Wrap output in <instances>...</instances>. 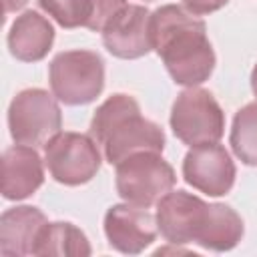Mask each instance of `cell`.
Here are the masks:
<instances>
[{
    "mask_svg": "<svg viewBox=\"0 0 257 257\" xmlns=\"http://www.w3.org/2000/svg\"><path fill=\"white\" fill-rule=\"evenodd\" d=\"M251 90H253V94L257 96V64H255V68H253V72H251Z\"/></svg>",
    "mask_w": 257,
    "mask_h": 257,
    "instance_id": "obj_20",
    "label": "cell"
},
{
    "mask_svg": "<svg viewBox=\"0 0 257 257\" xmlns=\"http://www.w3.org/2000/svg\"><path fill=\"white\" fill-rule=\"evenodd\" d=\"M171 128L189 147L219 143L225 133V112L209 90L187 86L173 102Z\"/></svg>",
    "mask_w": 257,
    "mask_h": 257,
    "instance_id": "obj_6",
    "label": "cell"
},
{
    "mask_svg": "<svg viewBox=\"0 0 257 257\" xmlns=\"http://www.w3.org/2000/svg\"><path fill=\"white\" fill-rule=\"evenodd\" d=\"M44 183V165L34 147L14 145L2 153V197L22 201Z\"/></svg>",
    "mask_w": 257,
    "mask_h": 257,
    "instance_id": "obj_12",
    "label": "cell"
},
{
    "mask_svg": "<svg viewBox=\"0 0 257 257\" xmlns=\"http://www.w3.org/2000/svg\"><path fill=\"white\" fill-rule=\"evenodd\" d=\"M46 223L48 219L38 207L20 205L6 209L0 217V253L4 257L32 255Z\"/></svg>",
    "mask_w": 257,
    "mask_h": 257,
    "instance_id": "obj_13",
    "label": "cell"
},
{
    "mask_svg": "<svg viewBox=\"0 0 257 257\" xmlns=\"http://www.w3.org/2000/svg\"><path fill=\"white\" fill-rule=\"evenodd\" d=\"M48 80L60 102L68 106L88 104L104 88V60L94 50L58 52L50 62Z\"/></svg>",
    "mask_w": 257,
    "mask_h": 257,
    "instance_id": "obj_4",
    "label": "cell"
},
{
    "mask_svg": "<svg viewBox=\"0 0 257 257\" xmlns=\"http://www.w3.org/2000/svg\"><path fill=\"white\" fill-rule=\"evenodd\" d=\"M175 183V169L157 151L135 153L116 165V193L131 205L149 209L173 191Z\"/></svg>",
    "mask_w": 257,
    "mask_h": 257,
    "instance_id": "obj_5",
    "label": "cell"
},
{
    "mask_svg": "<svg viewBox=\"0 0 257 257\" xmlns=\"http://www.w3.org/2000/svg\"><path fill=\"white\" fill-rule=\"evenodd\" d=\"M151 10L141 4L122 6L104 26L102 44L104 48L124 60H135L153 50L151 38Z\"/></svg>",
    "mask_w": 257,
    "mask_h": 257,
    "instance_id": "obj_10",
    "label": "cell"
},
{
    "mask_svg": "<svg viewBox=\"0 0 257 257\" xmlns=\"http://www.w3.org/2000/svg\"><path fill=\"white\" fill-rule=\"evenodd\" d=\"M8 50L16 60L38 62L42 60L54 42V28L46 16L36 10H26L10 26Z\"/></svg>",
    "mask_w": 257,
    "mask_h": 257,
    "instance_id": "obj_15",
    "label": "cell"
},
{
    "mask_svg": "<svg viewBox=\"0 0 257 257\" xmlns=\"http://www.w3.org/2000/svg\"><path fill=\"white\" fill-rule=\"evenodd\" d=\"M90 137L102 149L104 159L114 167L135 153H163L165 149L163 128L145 118L139 102L122 92L108 96L94 110L90 120Z\"/></svg>",
    "mask_w": 257,
    "mask_h": 257,
    "instance_id": "obj_3",
    "label": "cell"
},
{
    "mask_svg": "<svg viewBox=\"0 0 257 257\" xmlns=\"http://www.w3.org/2000/svg\"><path fill=\"white\" fill-rule=\"evenodd\" d=\"M98 143L90 135L60 131L44 145V163L56 183L78 187L88 183L100 169Z\"/></svg>",
    "mask_w": 257,
    "mask_h": 257,
    "instance_id": "obj_8",
    "label": "cell"
},
{
    "mask_svg": "<svg viewBox=\"0 0 257 257\" xmlns=\"http://www.w3.org/2000/svg\"><path fill=\"white\" fill-rule=\"evenodd\" d=\"M157 217L147 209L131 203L112 205L104 213V235L116 251L139 255L157 239Z\"/></svg>",
    "mask_w": 257,
    "mask_h": 257,
    "instance_id": "obj_11",
    "label": "cell"
},
{
    "mask_svg": "<svg viewBox=\"0 0 257 257\" xmlns=\"http://www.w3.org/2000/svg\"><path fill=\"white\" fill-rule=\"evenodd\" d=\"M26 2H28V0H4V12H6V14L16 12V10H20Z\"/></svg>",
    "mask_w": 257,
    "mask_h": 257,
    "instance_id": "obj_19",
    "label": "cell"
},
{
    "mask_svg": "<svg viewBox=\"0 0 257 257\" xmlns=\"http://www.w3.org/2000/svg\"><path fill=\"white\" fill-rule=\"evenodd\" d=\"M153 50L171 78L181 86H199L215 68V52L207 26L185 6L165 4L151 14Z\"/></svg>",
    "mask_w": 257,
    "mask_h": 257,
    "instance_id": "obj_2",
    "label": "cell"
},
{
    "mask_svg": "<svg viewBox=\"0 0 257 257\" xmlns=\"http://www.w3.org/2000/svg\"><path fill=\"white\" fill-rule=\"evenodd\" d=\"M181 2L189 12H193L197 16H205V14L221 10L229 0H181Z\"/></svg>",
    "mask_w": 257,
    "mask_h": 257,
    "instance_id": "obj_18",
    "label": "cell"
},
{
    "mask_svg": "<svg viewBox=\"0 0 257 257\" xmlns=\"http://www.w3.org/2000/svg\"><path fill=\"white\" fill-rule=\"evenodd\" d=\"M157 227L171 245L197 243L211 251H229L243 237V219L223 203H207L187 191H169L157 203Z\"/></svg>",
    "mask_w": 257,
    "mask_h": 257,
    "instance_id": "obj_1",
    "label": "cell"
},
{
    "mask_svg": "<svg viewBox=\"0 0 257 257\" xmlns=\"http://www.w3.org/2000/svg\"><path fill=\"white\" fill-rule=\"evenodd\" d=\"M229 141L243 165L257 167V102H249L237 110Z\"/></svg>",
    "mask_w": 257,
    "mask_h": 257,
    "instance_id": "obj_17",
    "label": "cell"
},
{
    "mask_svg": "<svg viewBox=\"0 0 257 257\" xmlns=\"http://www.w3.org/2000/svg\"><path fill=\"white\" fill-rule=\"evenodd\" d=\"M58 98L44 88L20 90L8 106L10 137L18 145H46L62 128V112Z\"/></svg>",
    "mask_w": 257,
    "mask_h": 257,
    "instance_id": "obj_7",
    "label": "cell"
},
{
    "mask_svg": "<svg viewBox=\"0 0 257 257\" xmlns=\"http://www.w3.org/2000/svg\"><path fill=\"white\" fill-rule=\"evenodd\" d=\"M235 175L237 171L231 155L217 143L191 147L183 159L185 181L209 197L227 195L235 183Z\"/></svg>",
    "mask_w": 257,
    "mask_h": 257,
    "instance_id": "obj_9",
    "label": "cell"
},
{
    "mask_svg": "<svg viewBox=\"0 0 257 257\" xmlns=\"http://www.w3.org/2000/svg\"><path fill=\"white\" fill-rule=\"evenodd\" d=\"M90 243L86 235L68 221L46 223L38 235L32 255H90Z\"/></svg>",
    "mask_w": 257,
    "mask_h": 257,
    "instance_id": "obj_16",
    "label": "cell"
},
{
    "mask_svg": "<svg viewBox=\"0 0 257 257\" xmlns=\"http://www.w3.org/2000/svg\"><path fill=\"white\" fill-rule=\"evenodd\" d=\"M38 6L62 28L102 32L106 22L126 6V0H38Z\"/></svg>",
    "mask_w": 257,
    "mask_h": 257,
    "instance_id": "obj_14",
    "label": "cell"
}]
</instances>
